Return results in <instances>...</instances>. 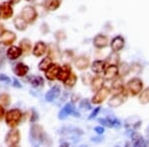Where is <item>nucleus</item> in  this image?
Listing matches in <instances>:
<instances>
[{
  "instance_id": "obj_1",
  "label": "nucleus",
  "mask_w": 149,
  "mask_h": 147,
  "mask_svg": "<svg viewBox=\"0 0 149 147\" xmlns=\"http://www.w3.org/2000/svg\"><path fill=\"white\" fill-rule=\"evenodd\" d=\"M31 142L34 145H39L41 143L46 142L45 140V132L43 127L39 124H34L31 127Z\"/></svg>"
},
{
  "instance_id": "obj_2",
  "label": "nucleus",
  "mask_w": 149,
  "mask_h": 147,
  "mask_svg": "<svg viewBox=\"0 0 149 147\" xmlns=\"http://www.w3.org/2000/svg\"><path fill=\"white\" fill-rule=\"evenodd\" d=\"M21 118H22V112L18 108H14V109H10L9 111L6 112L5 120L6 123L10 127H15L16 125L19 124Z\"/></svg>"
},
{
  "instance_id": "obj_3",
  "label": "nucleus",
  "mask_w": 149,
  "mask_h": 147,
  "mask_svg": "<svg viewBox=\"0 0 149 147\" xmlns=\"http://www.w3.org/2000/svg\"><path fill=\"white\" fill-rule=\"evenodd\" d=\"M143 88V83L139 78H133L127 83L126 85V91L131 95H137L141 93Z\"/></svg>"
},
{
  "instance_id": "obj_4",
  "label": "nucleus",
  "mask_w": 149,
  "mask_h": 147,
  "mask_svg": "<svg viewBox=\"0 0 149 147\" xmlns=\"http://www.w3.org/2000/svg\"><path fill=\"white\" fill-rule=\"evenodd\" d=\"M21 16L23 17L24 20L26 21L27 23H33L35 22V20L37 19V11L33 6L27 5L24 6L22 11H21Z\"/></svg>"
},
{
  "instance_id": "obj_5",
  "label": "nucleus",
  "mask_w": 149,
  "mask_h": 147,
  "mask_svg": "<svg viewBox=\"0 0 149 147\" xmlns=\"http://www.w3.org/2000/svg\"><path fill=\"white\" fill-rule=\"evenodd\" d=\"M127 91H124V88L123 91H121L120 93H117L116 95H112L111 98L109 100V105L110 107H120L121 105H123L124 102L126 100V98H127Z\"/></svg>"
},
{
  "instance_id": "obj_6",
  "label": "nucleus",
  "mask_w": 149,
  "mask_h": 147,
  "mask_svg": "<svg viewBox=\"0 0 149 147\" xmlns=\"http://www.w3.org/2000/svg\"><path fill=\"white\" fill-rule=\"evenodd\" d=\"M20 142V131L14 128L10 130L5 136V143L8 146H16Z\"/></svg>"
},
{
  "instance_id": "obj_7",
  "label": "nucleus",
  "mask_w": 149,
  "mask_h": 147,
  "mask_svg": "<svg viewBox=\"0 0 149 147\" xmlns=\"http://www.w3.org/2000/svg\"><path fill=\"white\" fill-rule=\"evenodd\" d=\"M110 90L109 88H102L100 91H97L95 95L92 98V102L93 105H100L102 102H103L105 100V98L109 95Z\"/></svg>"
},
{
  "instance_id": "obj_8",
  "label": "nucleus",
  "mask_w": 149,
  "mask_h": 147,
  "mask_svg": "<svg viewBox=\"0 0 149 147\" xmlns=\"http://www.w3.org/2000/svg\"><path fill=\"white\" fill-rule=\"evenodd\" d=\"M13 15V9L9 2H3L0 4V18L1 19H9Z\"/></svg>"
},
{
  "instance_id": "obj_9",
  "label": "nucleus",
  "mask_w": 149,
  "mask_h": 147,
  "mask_svg": "<svg viewBox=\"0 0 149 147\" xmlns=\"http://www.w3.org/2000/svg\"><path fill=\"white\" fill-rule=\"evenodd\" d=\"M125 45V40L122 36H115L110 42V48L113 52H119L124 48Z\"/></svg>"
},
{
  "instance_id": "obj_10",
  "label": "nucleus",
  "mask_w": 149,
  "mask_h": 147,
  "mask_svg": "<svg viewBox=\"0 0 149 147\" xmlns=\"http://www.w3.org/2000/svg\"><path fill=\"white\" fill-rule=\"evenodd\" d=\"M61 70V67L58 64H52L51 66L48 68L46 71H45V74H46V78L50 81H54V79H57L58 75H59V72Z\"/></svg>"
},
{
  "instance_id": "obj_11",
  "label": "nucleus",
  "mask_w": 149,
  "mask_h": 147,
  "mask_svg": "<svg viewBox=\"0 0 149 147\" xmlns=\"http://www.w3.org/2000/svg\"><path fill=\"white\" fill-rule=\"evenodd\" d=\"M93 46L97 49H103V48L107 47L109 46V38L104 35H102V34H98L93 38Z\"/></svg>"
},
{
  "instance_id": "obj_12",
  "label": "nucleus",
  "mask_w": 149,
  "mask_h": 147,
  "mask_svg": "<svg viewBox=\"0 0 149 147\" xmlns=\"http://www.w3.org/2000/svg\"><path fill=\"white\" fill-rule=\"evenodd\" d=\"M98 122L100 124L104 125V126H107V127H120L121 125V122L119 119H116V118H113V117H104V118H100L98 119Z\"/></svg>"
},
{
  "instance_id": "obj_13",
  "label": "nucleus",
  "mask_w": 149,
  "mask_h": 147,
  "mask_svg": "<svg viewBox=\"0 0 149 147\" xmlns=\"http://www.w3.org/2000/svg\"><path fill=\"white\" fill-rule=\"evenodd\" d=\"M60 93H61V88H60L59 86H55L47 91L46 95H45V100L49 102H54L56 98H58Z\"/></svg>"
},
{
  "instance_id": "obj_14",
  "label": "nucleus",
  "mask_w": 149,
  "mask_h": 147,
  "mask_svg": "<svg viewBox=\"0 0 149 147\" xmlns=\"http://www.w3.org/2000/svg\"><path fill=\"white\" fill-rule=\"evenodd\" d=\"M118 76V69L116 65H109L104 70V77L107 79H113Z\"/></svg>"
},
{
  "instance_id": "obj_15",
  "label": "nucleus",
  "mask_w": 149,
  "mask_h": 147,
  "mask_svg": "<svg viewBox=\"0 0 149 147\" xmlns=\"http://www.w3.org/2000/svg\"><path fill=\"white\" fill-rule=\"evenodd\" d=\"M107 67V63L105 61H100V60H97V61H95L92 64V71L93 73L95 74H102L104 72L105 68Z\"/></svg>"
},
{
  "instance_id": "obj_16",
  "label": "nucleus",
  "mask_w": 149,
  "mask_h": 147,
  "mask_svg": "<svg viewBox=\"0 0 149 147\" xmlns=\"http://www.w3.org/2000/svg\"><path fill=\"white\" fill-rule=\"evenodd\" d=\"M74 112V105L72 103H66L65 107L62 108L61 111L59 112V118L60 119H65L66 117H68L69 115H71L72 113Z\"/></svg>"
},
{
  "instance_id": "obj_17",
  "label": "nucleus",
  "mask_w": 149,
  "mask_h": 147,
  "mask_svg": "<svg viewBox=\"0 0 149 147\" xmlns=\"http://www.w3.org/2000/svg\"><path fill=\"white\" fill-rule=\"evenodd\" d=\"M47 51V46L44 42L39 41V42L36 43L34 49H33V55L35 57H41L46 53Z\"/></svg>"
},
{
  "instance_id": "obj_18",
  "label": "nucleus",
  "mask_w": 149,
  "mask_h": 147,
  "mask_svg": "<svg viewBox=\"0 0 149 147\" xmlns=\"http://www.w3.org/2000/svg\"><path fill=\"white\" fill-rule=\"evenodd\" d=\"M22 54V50L20 47H16V46H11L8 50H7V57L10 60H16Z\"/></svg>"
},
{
  "instance_id": "obj_19",
  "label": "nucleus",
  "mask_w": 149,
  "mask_h": 147,
  "mask_svg": "<svg viewBox=\"0 0 149 147\" xmlns=\"http://www.w3.org/2000/svg\"><path fill=\"white\" fill-rule=\"evenodd\" d=\"M1 39H2V42H3L6 46L11 45L15 42L16 35L14 34L13 32H11V31H4L3 34L1 36Z\"/></svg>"
},
{
  "instance_id": "obj_20",
  "label": "nucleus",
  "mask_w": 149,
  "mask_h": 147,
  "mask_svg": "<svg viewBox=\"0 0 149 147\" xmlns=\"http://www.w3.org/2000/svg\"><path fill=\"white\" fill-rule=\"evenodd\" d=\"M132 121H130V119L126 120V127L128 128V130H131V131H134L135 129H137L139 126L141 125V120L138 118L137 116H131L130 117Z\"/></svg>"
},
{
  "instance_id": "obj_21",
  "label": "nucleus",
  "mask_w": 149,
  "mask_h": 147,
  "mask_svg": "<svg viewBox=\"0 0 149 147\" xmlns=\"http://www.w3.org/2000/svg\"><path fill=\"white\" fill-rule=\"evenodd\" d=\"M74 65H76L77 69L83 71V70H86V69L88 68V66H90V60H88L86 57L81 56V57L78 58V59L76 60Z\"/></svg>"
},
{
  "instance_id": "obj_22",
  "label": "nucleus",
  "mask_w": 149,
  "mask_h": 147,
  "mask_svg": "<svg viewBox=\"0 0 149 147\" xmlns=\"http://www.w3.org/2000/svg\"><path fill=\"white\" fill-rule=\"evenodd\" d=\"M62 0H44V6L47 10L55 11L61 6Z\"/></svg>"
},
{
  "instance_id": "obj_23",
  "label": "nucleus",
  "mask_w": 149,
  "mask_h": 147,
  "mask_svg": "<svg viewBox=\"0 0 149 147\" xmlns=\"http://www.w3.org/2000/svg\"><path fill=\"white\" fill-rule=\"evenodd\" d=\"M72 73V70H71V67L68 66V65H65L64 67H62L61 70L59 72V75H58L57 79L61 82H65L68 77L70 76V74Z\"/></svg>"
},
{
  "instance_id": "obj_24",
  "label": "nucleus",
  "mask_w": 149,
  "mask_h": 147,
  "mask_svg": "<svg viewBox=\"0 0 149 147\" xmlns=\"http://www.w3.org/2000/svg\"><path fill=\"white\" fill-rule=\"evenodd\" d=\"M103 84H104V79L102 77H95V78L92 79L91 82V86H92L93 91H97L100 88H103Z\"/></svg>"
},
{
  "instance_id": "obj_25",
  "label": "nucleus",
  "mask_w": 149,
  "mask_h": 147,
  "mask_svg": "<svg viewBox=\"0 0 149 147\" xmlns=\"http://www.w3.org/2000/svg\"><path fill=\"white\" fill-rule=\"evenodd\" d=\"M14 72L18 77H24L29 72V67L27 65L23 64V63H18L14 68Z\"/></svg>"
},
{
  "instance_id": "obj_26",
  "label": "nucleus",
  "mask_w": 149,
  "mask_h": 147,
  "mask_svg": "<svg viewBox=\"0 0 149 147\" xmlns=\"http://www.w3.org/2000/svg\"><path fill=\"white\" fill-rule=\"evenodd\" d=\"M14 25H15V27H16L17 30L24 31V30H26V29H27L28 23L24 20L22 16L18 15V16H16V17L14 18Z\"/></svg>"
},
{
  "instance_id": "obj_27",
  "label": "nucleus",
  "mask_w": 149,
  "mask_h": 147,
  "mask_svg": "<svg viewBox=\"0 0 149 147\" xmlns=\"http://www.w3.org/2000/svg\"><path fill=\"white\" fill-rule=\"evenodd\" d=\"M131 140H132V144L133 146H144L145 145V141H144V138L138 132H134L131 134Z\"/></svg>"
},
{
  "instance_id": "obj_28",
  "label": "nucleus",
  "mask_w": 149,
  "mask_h": 147,
  "mask_svg": "<svg viewBox=\"0 0 149 147\" xmlns=\"http://www.w3.org/2000/svg\"><path fill=\"white\" fill-rule=\"evenodd\" d=\"M117 69H118V76L120 77H125L130 73V67L126 63H120L117 66Z\"/></svg>"
},
{
  "instance_id": "obj_29",
  "label": "nucleus",
  "mask_w": 149,
  "mask_h": 147,
  "mask_svg": "<svg viewBox=\"0 0 149 147\" xmlns=\"http://www.w3.org/2000/svg\"><path fill=\"white\" fill-rule=\"evenodd\" d=\"M29 82H30V84L34 86V88H38L43 86V85H44V79L38 76L30 77V78H29Z\"/></svg>"
},
{
  "instance_id": "obj_30",
  "label": "nucleus",
  "mask_w": 149,
  "mask_h": 147,
  "mask_svg": "<svg viewBox=\"0 0 149 147\" xmlns=\"http://www.w3.org/2000/svg\"><path fill=\"white\" fill-rule=\"evenodd\" d=\"M52 65V59L50 57H47L45 59H43L42 61L39 63V70L40 71H46V70L49 68L50 66Z\"/></svg>"
},
{
  "instance_id": "obj_31",
  "label": "nucleus",
  "mask_w": 149,
  "mask_h": 147,
  "mask_svg": "<svg viewBox=\"0 0 149 147\" xmlns=\"http://www.w3.org/2000/svg\"><path fill=\"white\" fill-rule=\"evenodd\" d=\"M31 47H32V45H31L30 40H28V39L21 40V42H20V48H21V50H22L23 53H25V54L29 53V52L31 51Z\"/></svg>"
},
{
  "instance_id": "obj_32",
  "label": "nucleus",
  "mask_w": 149,
  "mask_h": 147,
  "mask_svg": "<svg viewBox=\"0 0 149 147\" xmlns=\"http://www.w3.org/2000/svg\"><path fill=\"white\" fill-rule=\"evenodd\" d=\"M105 62H107V64H109V65H116V66H117V64L119 63V56L117 55V52L111 53V54L107 57V61H105Z\"/></svg>"
},
{
  "instance_id": "obj_33",
  "label": "nucleus",
  "mask_w": 149,
  "mask_h": 147,
  "mask_svg": "<svg viewBox=\"0 0 149 147\" xmlns=\"http://www.w3.org/2000/svg\"><path fill=\"white\" fill-rule=\"evenodd\" d=\"M139 102L142 105H147L149 103V88L144 90L139 95Z\"/></svg>"
},
{
  "instance_id": "obj_34",
  "label": "nucleus",
  "mask_w": 149,
  "mask_h": 147,
  "mask_svg": "<svg viewBox=\"0 0 149 147\" xmlns=\"http://www.w3.org/2000/svg\"><path fill=\"white\" fill-rule=\"evenodd\" d=\"M111 88L117 93H120L121 91H123V83H122V79H117L112 83Z\"/></svg>"
},
{
  "instance_id": "obj_35",
  "label": "nucleus",
  "mask_w": 149,
  "mask_h": 147,
  "mask_svg": "<svg viewBox=\"0 0 149 147\" xmlns=\"http://www.w3.org/2000/svg\"><path fill=\"white\" fill-rule=\"evenodd\" d=\"M77 79H77L76 75H74V73H71V74H70V76L68 77V79H67L64 83H65V85H66L67 86L72 88V86H74V85H76Z\"/></svg>"
},
{
  "instance_id": "obj_36",
  "label": "nucleus",
  "mask_w": 149,
  "mask_h": 147,
  "mask_svg": "<svg viewBox=\"0 0 149 147\" xmlns=\"http://www.w3.org/2000/svg\"><path fill=\"white\" fill-rule=\"evenodd\" d=\"M0 102H2L4 105H8L10 103V98H9V95H6V93H3V95H0Z\"/></svg>"
},
{
  "instance_id": "obj_37",
  "label": "nucleus",
  "mask_w": 149,
  "mask_h": 147,
  "mask_svg": "<svg viewBox=\"0 0 149 147\" xmlns=\"http://www.w3.org/2000/svg\"><path fill=\"white\" fill-rule=\"evenodd\" d=\"M0 81L4 82V83H6V84L11 83V79L9 78V77H7L6 75H3V74L0 75Z\"/></svg>"
},
{
  "instance_id": "obj_38",
  "label": "nucleus",
  "mask_w": 149,
  "mask_h": 147,
  "mask_svg": "<svg viewBox=\"0 0 149 147\" xmlns=\"http://www.w3.org/2000/svg\"><path fill=\"white\" fill-rule=\"evenodd\" d=\"M80 107H81V108H86V109H88V108L91 107V105H90V103H88V100H84L83 102H81Z\"/></svg>"
},
{
  "instance_id": "obj_39",
  "label": "nucleus",
  "mask_w": 149,
  "mask_h": 147,
  "mask_svg": "<svg viewBox=\"0 0 149 147\" xmlns=\"http://www.w3.org/2000/svg\"><path fill=\"white\" fill-rule=\"evenodd\" d=\"M100 107H97V108H95V109L92 112V114H91L90 116H88V118H90V119H93V117H95V116H97V113L100 112Z\"/></svg>"
},
{
  "instance_id": "obj_40",
  "label": "nucleus",
  "mask_w": 149,
  "mask_h": 147,
  "mask_svg": "<svg viewBox=\"0 0 149 147\" xmlns=\"http://www.w3.org/2000/svg\"><path fill=\"white\" fill-rule=\"evenodd\" d=\"M95 131L97 132V134H102L104 132V128L102 126H97L95 127Z\"/></svg>"
},
{
  "instance_id": "obj_41",
  "label": "nucleus",
  "mask_w": 149,
  "mask_h": 147,
  "mask_svg": "<svg viewBox=\"0 0 149 147\" xmlns=\"http://www.w3.org/2000/svg\"><path fill=\"white\" fill-rule=\"evenodd\" d=\"M13 86H15V88H22L21 84L19 83V81H18V79H13Z\"/></svg>"
},
{
  "instance_id": "obj_42",
  "label": "nucleus",
  "mask_w": 149,
  "mask_h": 147,
  "mask_svg": "<svg viewBox=\"0 0 149 147\" xmlns=\"http://www.w3.org/2000/svg\"><path fill=\"white\" fill-rule=\"evenodd\" d=\"M4 114H5V109H4V107L0 105V120L2 119V117L4 116Z\"/></svg>"
},
{
  "instance_id": "obj_43",
  "label": "nucleus",
  "mask_w": 149,
  "mask_h": 147,
  "mask_svg": "<svg viewBox=\"0 0 149 147\" xmlns=\"http://www.w3.org/2000/svg\"><path fill=\"white\" fill-rule=\"evenodd\" d=\"M32 112H33V113H32V118H31L30 120H31V122H34L35 120H37V119H38V115H37V113H36L35 110H33Z\"/></svg>"
},
{
  "instance_id": "obj_44",
  "label": "nucleus",
  "mask_w": 149,
  "mask_h": 147,
  "mask_svg": "<svg viewBox=\"0 0 149 147\" xmlns=\"http://www.w3.org/2000/svg\"><path fill=\"white\" fill-rule=\"evenodd\" d=\"M5 44L3 42H0V53H2L4 51V48H5Z\"/></svg>"
},
{
  "instance_id": "obj_45",
  "label": "nucleus",
  "mask_w": 149,
  "mask_h": 147,
  "mask_svg": "<svg viewBox=\"0 0 149 147\" xmlns=\"http://www.w3.org/2000/svg\"><path fill=\"white\" fill-rule=\"evenodd\" d=\"M8 2L10 4H17L20 2V0H8Z\"/></svg>"
},
{
  "instance_id": "obj_46",
  "label": "nucleus",
  "mask_w": 149,
  "mask_h": 147,
  "mask_svg": "<svg viewBox=\"0 0 149 147\" xmlns=\"http://www.w3.org/2000/svg\"><path fill=\"white\" fill-rule=\"evenodd\" d=\"M4 31H5V30H4L3 26H2V25H0V37H1V36H2V34H3V32H4Z\"/></svg>"
},
{
  "instance_id": "obj_47",
  "label": "nucleus",
  "mask_w": 149,
  "mask_h": 147,
  "mask_svg": "<svg viewBox=\"0 0 149 147\" xmlns=\"http://www.w3.org/2000/svg\"><path fill=\"white\" fill-rule=\"evenodd\" d=\"M26 1H34V0H26Z\"/></svg>"
}]
</instances>
